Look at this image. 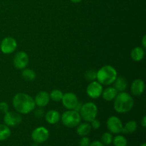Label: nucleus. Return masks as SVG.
I'll use <instances>...</instances> for the list:
<instances>
[{"mask_svg":"<svg viewBox=\"0 0 146 146\" xmlns=\"http://www.w3.org/2000/svg\"><path fill=\"white\" fill-rule=\"evenodd\" d=\"M44 111H43L42 109H41V108H39V109H37L36 111H35V113H34V115H35L36 118H41V117L44 115Z\"/></svg>","mask_w":146,"mask_h":146,"instance_id":"30","label":"nucleus"},{"mask_svg":"<svg viewBox=\"0 0 146 146\" xmlns=\"http://www.w3.org/2000/svg\"><path fill=\"white\" fill-rule=\"evenodd\" d=\"M103 92V86L98 81H91L86 88V93L91 98H98L101 96Z\"/></svg>","mask_w":146,"mask_h":146,"instance_id":"10","label":"nucleus"},{"mask_svg":"<svg viewBox=\"0 0 146 146\" xmlns=\"http://www.w3.org/2000/svg\"><path fill=\"white\" fill-rule=\"evenodd\" d=\"M17 47V41L12 37H6L0 44V49L4 54H11L15 51Z\"/></svg>","mask_w":146,"mask_h":146,"instance_id":"8","label":"nucleus"},{"mask_svg":"<svg viewBox=\"0 0 146 146\" xmlns=\"http://www.w3.org/2000/svg\"><path fill=\"white\" fill-rule=\"evenodd\" d=\"M85 78L88 81H94L96 79V71L94 70H88L85 73Z\"/></svg>","mask_w":146,"mask_h":146,"instance_id":"26","label":"nucleus"},{"mask_svg":"<svg viewBox=\"0 0 146 146\" xmlns=\"http://www.w3.org/2000/svg\"><path fill=\"white\" fill-rule=\"evenodd\" d=\"M50 101V96L46 91H41L38 93L34 98V102H35L36 106L42 108L45 107L48 105Z\"/></svg>","mask_w":146,"mask_h":146,"instance_id":"14","label":"nucleus"},{"mask_svg":"<svg viewBox=\"0 0 146 146\" xmlns=\"http://www.w3.org/2000/svg\"><path fill=\"white\" fill-rule=\"evenodd\" d=\"M70 1L73 3H79V2H81L82 0H70Z\"/></svg>","mask_w":146,"mask_h":146,"instance_id":"34","label":"nucleus"},{"mask_svg":"<svg viewBox=\"0 0 146 146\" xmlns=\"http://www.w3.org/2000/svg\"><path fill=\"white\" fill-rule=\"evenodd\" d=\"M46 121L49 124H56L60 121L61 119V115L59 113L55 110H51L48 111L46 113L45 115Z\"/></svg>","mask_w":146,"mask_h":146,"instance_id":"15","label":"nucleus"},{"mask_svg":"<svg viewBox=\"0 0 146 146\" xmlns=\"http://www.w3.org/2000/svg\"><path fill=\"white\" fill-rule=\"evenodd\" d=\"M90 144H91V142H90V139L88 138V137L84 136L81 139L79 143L80 146H89Z\"/></svg>","mask_w":146,"mask_h":146,"instance_id":"27","label":"nucleus"},{"mask_svg":"<svg viewBox=\"0 0 146 146\" xmlns=\"http://www.w3.org/2000/svg\"><path fill=\"white\" fill-rule=\"evenodd\" d=\"M117 94H118V91L115 89L114 87H108V88L103 90L101 95L104 100L107 101H111L112 100L115 99Z\"/></svg>","mask_w":146,"mask_h":146,"instance_id":"16","label":"nucleus"},{"mask_svg":"<svg viewBox=\"0 0 146 146\" xmlns=\"http://www.w3.org/2000/svg\"><path fill=\"white\" fill-rule=\"evenodd\" d=\"M141 125H142L143 127H146V116L145 115V116L143 118L142 121H141Z\"/></svg>","mask_w":146,"mask_h":146,"instance_id":"33","label":"nucleus"},{"mask_svg":"<svg viewBox=\"0 0 146 146\" xmlns=\"http://www.w3.org/2000/svg\"><path fill=\"white\" fill-rule=\"evenodd\" d=\"M114 88L118 92H123L127 88V81L123 77L117 76L114 81Z\"/></svg>","mask_w":146,"mask_h":146,"instance_id":"18","label":"nucleus"},{"mask_svg":"<svg viewBox=\"0 0 146 146\" xmlns=\"http://www.w3.org/2000/svg\"><path fill=\"white\" fill-rule=\"evenodd\" d=\"M49 137V132L45 127H38L32 131L31 139L35 143L39 144L44 143Z\"/></svg>","mask_w":146,"mask_h":146,"instance_id":"6","label":"nucleus"},{"mask_svg":"<svg viewBox=\"0 0 146 146\" xmlns=\"http://www.w3.org/2000/svg\"><path fill=\"white\" fill-rule=\"evenodd\" d=\"M29 56L24 51H19L15 54L13 60L14 66L18 69H24L29 64Z\"/></svg>","mask_w":146,"mask_h":146,"instance_id":"9","label":"nucleus"},{"mask_svg":"<svg viewBox=\"0 0 146 146\" xmlns=\"http://www.w3.org/2000/svg\"><path fill=\"white\" fill-rule=\"evenodd\" d=\"M11 131L5 124H0V141H4L9 138Z\"/></svg>","mask_w":146,"mask_h":146,"instance_id":"21","label":"nucleus"},{"mask_svg":"<svg viewBox=\"0 0 146 146\" xmlns=\"http://www.w3.org/2000/svg\"><path fill=\"white\" fill-rule=\"evenodd\" d=\"M12 104L17 112L21 114L29 113L36 106L34 98L24 93L16 94L13 98Z\"/></svg>","mask_w":146,"mask_h":146,"instance_id":"1","label":"nucleus"},{"mask_svg":"<svg viewBox=\"0 0 146 146\" xmlns=\"http://www.w3.org/2000/svg\"><path fill=\"white\" fill-rule=\"evenodd\" d=\"M63 95H64L63 93L58 89L53 90L51 92V94H49L50 98L51 100H53L54 101H55V102H59V101H61L63 98Z\"/></svg>","mask_w":146,"mask_h":146,"instance_id":"23","label":"nucleus"},{"mask_svg":"<svg viewBox=\"0 0 146 146\" xmlns=\"http://www.w3.org/2000/svg\"><path fill=\"white\" fill-rule=\"evenodd\" d=\"M91 126L94 129H98L100 128V126H101V123H100V121L98 120L95 118V119L91 121Z\"/></svg>","mask_w":146,"mask_h":146,"instance_id":"29","label":"nucleus"},{"mask_svg":"<svg viewBox=\"0 0 146 146\" xmlns=\"http://www.w3.org/2000/svg\"><path fill=\"white\" fill-rule=\"evenodd\" d=\"M138 128V124L135 121H130L125 125V126L123 127V129L121 132L123 133H133L135 132Z\"/></svg>","mask_w":146,"mask_h":146,"instance_id":"20","label":"nucleus"},{"mask_svg":"<svg viewBox=\"0 0 146 146\" xmlns=\"http://www.w3.org/2000/svg\"><path fill=\"white\" fill-rule=\"evenodd\" d=\"M81 118L86 122H91L95 119L98 114V108L96 105L92 102H88L81 106L79 111Z\"/></svg>","mask_w":146,"mask_h":146,"instance_id":"5","label":"nucleus"},{"mask_svg":"<svg viewBox=\"0 0 146 146\" xmlns=\"http://www.w3.org/2000/svg\"><path fill=\"white\" fill-rule=\"evenodd\" d=\"M145 90V84L143 80L138 78L133 81L131 86V93L135 96H141Z\"/></svg>","mask_w":146,"mask_h":146,"instance_id":"13","label":"nucleus"},{"mask_svg":"<svg viewBox=\"0 0 146 146\" xmlns=\"http://www.w3.org/2000/svg\"><path fill=\"white\" fill-rule=\"evenodd\" d=\"M89 146H104V145L103 143L100 142V141H94V142H93L92 143L90 144Z\"/></svg>","mask_w":146,"mask_h":146,"instance_id":"31","label":"nucleus"},{"mask_svg":"<svg viewBox=\"0 0 146 146\" xmlns=\"http://www.w3.org/2000/svg\"><path fill=\"white\" fill-rule=\"evenodd\" d=\"M61 122L68 128L76 127L81 122V115L79 112L75 110H68L63 113L61 117Z\"/></svg>","mask_w":146,"mask_h":146,"instance_id":"4","label":"nucleus"},{"mask_svg":"<svg viewBox=\"0 0 146 146\" xmlns=\"http://www.w3.org/2000/svg\"><path fill=\"white\" fill-rule=\"evenodd\" d=\"M21 76L25 81H34L36 78V73L30 68H24V71L21 73Z\"/></svg>","mask_w":146,"mask_h":146,"instance_id":"22","label":"nucleus"},{"mask_svg":"<svg viewBox=\"0 0 146 146\" xmlns=\"http://www.w3.org/2000/svg\"><path fill=\"white\" fill-rule=\"evenodd\" d=\"M142 45L143 46V48L145 49L146 48V35H144L142 38Z\"/></svg>","mask_w":146,"mask_h":146,"instance_id":"32","label":"nucleus"},{"mask_svg":"<svg viewBox=\"0 0 146 146\" xmlns=\"http://www.w3.org/2000/svg\"><path fill=\"white\" fill-rule=\"evenodd\" d=\"M140 146H146V143H143L142 145H141Z\"/></svg>","mask_w":146,"mask_h":146,"instance_id":"35","label":"nucleus"},{"mask_svg":"<svg viewBox=\"0 0 146 146\" xmlns=\"http://www.w3.org/2000/svg\"><path fill=\"white\" fill-rule=\"evenodd\" d=\"M113 145L115 146H126L127 140L123 135H117L115 138L113 139Z\"/></svg>","mask_w":146,"mask_h":146,"instance_id":"24","label":"nucleus"},{"mask_svg":"<svg viewBox=\"0 0 146 146\" xmlns=\"http://www.w3.org/2000/svg\"><path fill=\"white\" fill-rule=\"evenodd\" d=\"M123 123L121 120L116 116H111L107 120V128L111 133L118 134L123 129Z\"/></svg>","mask_w":146,"mask_h":146,"instance_id":"12","label":"nucleus"},{"mask_svg":"<svg viewBox=\"0 0 146 146\" xmlns=\"http://www.w3.org/2000/svg\"><path fill=\"white\" fill-rule=\"evenodd\" d=\"M101 139H102V142L104 145H110L113 141L112 134L110 133H104L103 134Z\"/></svg>","mask_w":146,"mask_h":146,"instance_id":"25","label":"nucleus"},{"mask_svg":"<svg viewBox=\"0 0 146 146\" xmlns=\"http://www.w3.org/2000/svg\"><path fill=\"white\" fill-rule=\"evenodd\" d=\"M117 76L116 70L112 66H104L96 72V79L101 85L109 86L113 84Z\"/></svg>","mask_w":146,"mask_h":146,"instance_id":"3","label":"nucleus"},{"mask_svg":"<svg viewBox=\"0 0 146 146\" xmlns=\"http://www.w3.org/2000/svg\"><path fill=\"white\" fill-rule=\"evenodd\" d=\"M61 101L64 106L68 110H74L78 103L76 95L71 92L66 93L64 94Z\"/></svg>","mask_w":146,"mask_h":146,"instance_id":"11","label":"nucleus"},{"mask_svg":"<svg viewBox=\"0 0 146 146\" xmlns=\"http://www.w3.org/2000/svg\"><path fill=\"white\" fill-rule=\"evenodd\" d=\"M134 105L133 97L126 92H120L114 101V109L119 113H125L131 111Z\"/></svg>","mask_w":146,"mask_h":146,"instance_id":"2","label":"nucleus"},{"mask_svg":"<svg viewBox=\"0 0 146 146\" xmlns=\"http://www.w3.org/2000/svg\"><path fill=\"white\" fill-rule=\"evenodd\" d=\"M22 121V118L19 113L7 111L4 113V122L8 127H15L19 125Z\"/></svg>","mask_w":146,"mask_h":146,"instance_id":"7","label":"nucleus"},{"mask_svg":"<svg viewBox=\"0 0 146 146\" xmlns=\"http://www.w3.org/2000/svg\"><path fill=\"white\" fill-rule=\"evenodd\" d=\"M144 56H145V51H144V48H142V47H135L131 51V58L133 61H137V62L141 61L144 58Z\"/></svg>","mask_w":146,"mask_h":146,"instance_id":"17","label":"nucleus"},{"mask_svg":"<svg viewBox=\"0 0 146 146\" xmlns=\"http://www.w3.org/2000/svg\"><path fill=\"white\" fill-rule=\"evenodd\" d=\"M77 129L76 132L77 134L80 136H86L88 134H89V133L91 131V124H89L88 123H83L78 124L77 125Z\"/></svg>","mask_w":146,"mask_h":146,"instance_id":"19","label":"nucleus"},{"mask_svg":"<svg viewBox=\"0 0 146 146\" xmlns=\"http://www.w3.org/2000/svg\"><path fill=\"white\" fill-rule=\"evenodd\" d=\"M9 111V106L6 102L0 103V112L2 113H6Z\"/></svg>","mask_w":146,"mask_h":146,"instance_id":"28","label":"nucleus"}]
</instances>
